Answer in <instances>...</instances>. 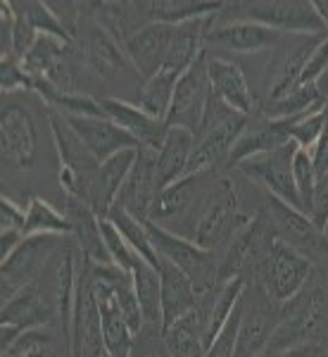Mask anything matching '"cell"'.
<instances>
[{
	"mask_svg": "<svg viewBox=\"0 0 328 357\" xmlns=\"http://www.w3.org/2000/svg\"><path fill=\"white\" fill-rule=\"evenodd\" d=\"M247 124H250L247 114L235 112L233 107L224 105L212 93L205 119L200 124L198 134H195V146L191 153L186 176L205 174V172H214L219 167H226L228 155H231L233 146L238 143V138L243 136Z\"/></svg>",
	"mask_w": 328,
	"mask_h": 357,
	"instance_id": "cell-1",
	"label": "cell"
},
{
	"mask_svg": "<svg viewBox=\"0 0 328 357\" xmlns=\"http://www.w3.org/2000/svg\"><path fill=\"white\" fill-rule=\"evenodd\" d=\"M252 217L255 215H247L243 210V195H240L231 178L217 176L203 207H200L191 241L207 248V250L219 252L221 248L226 250L228 243L235 238V234Z\"/></svg>",
	"mask_w": 328,
	"mask_h": 357,
	"instance_id": "cell-2",
	"label": "cell"
},
{
	"mask_svg": "<svg viewBox=\"0 0 328 357\" xmlns=\"http://www.w3.org/2000/svg\"><path fill=\"white\" fill-rule=\"evenodd\" d=\"M231 10V22H255V24L276 29L281 33L297 36H321L328 33L314 0H255V3H224Z\"/></svg>",
	"mask_w": 328,
	"mask_h": 357,
	"instance_id": "cell-3",
	"label": "cell"
},
{
	"mask_svg": "<svg viewBox=\"0 0 328 357\" xmlns=\"http://www.w3.org/2000/svg\"><path fill=\"white\" fill-rule=\"evenodd\" d=\"M214 178V172H205V174H191L169 183L155 198V205L148 220L159 224L162 229H169V231L178 236L191 238L195 220L200 215V207H203Z\"/></svg>",
	"mask_w": 328,
	"mask_h": 357,
	"instance_id": "cell-4",
	"label": "cell"
},
{
	"mask_svg": "<svg viewBox=\"0 0 328 357\" xmlns=\"http://www.w3.org/2000/svg\"><path fill=\"white\" fill-rule=\"evenodd\" d=\"M148 234L150 241L157 250L159 257L169 260L176 264L188 279L193 281L195 291L203 296V293L217 289L219 286V269H221V257L214 250H207V248L198 245L195 241L186 238V236H178L169 229H162L159 224L146 220Z\"/></svg>",
	"mask_w": 328,
	"mask_h": 357,
	"instance_id": "cell-5",
	"label": "cell"
},
{
	"mask_svg": "<svg viewBox=\"0 0 328 357\" xmlns=\"http://www.w3.org/2000/svg\"><path fill=\"white\" fill-rule=\"evenodd\" d=\"M324 307L326 298L321 286H304L292 301L283 303L279 326H276L272 341L260 357H279L295 345L312 343V336L321 329V321H324Z\"/></svg>",
	"mask_w": 328,
	"mask_h": 357,
	"instance_id": "cell-6",
	"label": "cell"
},
{
	"mask_svg": "<svg viewBox=\"0 0 328 357\" xmlns=\"http://www.w3.org/2000/svg\"><path fill=\"white\" fill-rule=\"evenodd\" d=\"M279 236L274 234L267 215L260 210L250 222L235 234V238L221 255V269H219V284L233 279L255 281L262 264L267 262L269 252Z\"/></svg>",
	"mask_w": 328,
	"mask_h": 357,
	"instance_id": "cell-7",
	"label": "cell"
},
{
	"mask_svg": "<svg viewBox=\"0 0 328 357\" xmlns=\"http://www.w3.org/2000/svg\"><path fill=\"white\" fill-rule=\"evenodd\" d=\"M281 312H283V303L272 301L257 281H245L235 357H260L279 326Z\"/></svg>",
	"mask_w": 328,
	"mask_h": 357,
	"instance_id": "cell-8",
	"label": "cell"
},
{
	"mask_svg": "<svg viewBox=\"0 0 328 357\" xmlns=\"http://www.w3.org/2000/svg\"><path fill=\"white\" fill-rule=\"evenodd\" d=\"M48 119H50V129H53L57 153H60V165H62L60 183L65 186L67 195L88 203L91 183H93V176L100 162L86 151V146L79 141L77 134L72 131V126L67 124V119L60 112L50 110Z\"/></svg>",
	"mask_w": 328,
	"mask_h": 357,
	"instance_id": "cell-9",
	"label": "cell"
},
{
	"mask_svg": "<svg viewBox=\"0 0 328 357\" xmlns=\"http://www.w3.org/2000/svg\"><path fill=\"white\" fill-rule=\"evenodd\" d=\"M309 279H312V260L292 245L276 238L255 281L267 291L272 301L288 303L309 284Z\"/></svg>",
	"mask_w": 328,
	"mask_h": 357,
	"instance_id": "cell-10",
	"label": "cell"
},
{
	"mask_svg": "<svg viewBox=\"0 0 328 357\" xmlns=\"http://www.w3.org/2000/svg\"><path fill=\"white\" fill-rule=\"evenodd\" d=\"M57 248H60V236H26L5 257L3 267H0V298H3V303L10 301L15 293H19L26 286L36 284L38 274L53 260Z\"/></svg>",
	"mask_w": 328,
	"mask_h": 357,
	"instance_id": "cell-11",
	"label": "cell"
},
{
	"mask_svg": "<svg viewBox=\"0 0 328 357\" xmlns=\"http://www.w3.org/2000/svg\"><path fill=\"white\" fill-rule=\"evenodd\" d=\"M295 153H297V143L290 141L286 146L276 148V151L243 160L235 169L247 181L257 183L262 191H267V195L300 210V198H297L295 181H292V160H295Z\"/></svg>",
	"mask_w": 328,
	"mask_h": 357,
	"instance_id": "cell-12",
	"label": "cell"
},
{
	"mask_svg": "<svg viewBox=\"0 0 328 357\" xmlns=\"http://www.w3.org/2000/svg\"><path fill=\"white\" fill-rule=\"evenodd\" d=\"M212 98L210 74H207V50L181 74L174 91V100L166 112V129H186L195 136L205 119Z\"/></svg>",
	"mask_w": 328,
	"mask_h": 357,
	"instance_id": "cell-13",
	"label": "cell"
},
{
	"mask_svg": "<svg viewBox=\"0 0 328 357\" xmlns=\"http://www.w3.org/2000/svg\"><path fill=\"white\" fill-rule=\"evenodd\" d=\"M81 48L88 67L93 69L102 82L129 84L131 79H141L134 65H131L129 55H126L124 43L117 36H112L97 20L84 29Z\"/></svg>",
	"mask_w": 328,
	"mask_h": 357,
	"instance_id": "cell-14",
	"label": "cell"
},
{
	"mask_svg": "<svg viewBox=\"0 0 328 357\" xmlns=\"http://www.w3.org/2000/svg\"><path fill=\"white\" fill-rule=\"evenodd\" d=\"M38 153V131L31 112L19 102H5L0 110V158L3 167L26 169Z\"/></svg>",
	"mask_w": 328,
	"mask_h": 357,
	"instance_id": "cell-15",
	"label": "cell"
},
{
	"mask_svg": "<svg viewBox=\"0 0 328 357\" xmlns=\"http://www.w3.org/2000/svg\"><path fill=\"white\" fill-rule=\"evenodd\" d=\"M262 212L267 215L274 234L279 236L283 243L292 245L295 250H300L302 255H307L309 260L328 252V236L324 231H319V229L314 227V222L309 220L304 212L281 203V200L272 198V195L264 198Z\"/></svg>",
	"mask_w": 328,
	"mask_h": 357,
	"instance_id": "cell-16",
	"label": "cell"
},
{
	"mask_svg": "<svg viewBox=\"0 0 328 357\" xmlns=\"http://www.w3.org/2000/svg\"><path fill=\"white\" fill-rule=\"evenodd\" d=\"M286 33L255 22H214L205 33V50L217 48L235 55H260L264 50L279 48Z\"/></svg>",
	"mask_w": 328,
	"mask_h": 357,
	"instance_id": "cell-17",
	"label": "cell"
},
{
	"mask_svg": "<svg viewBox=\"0 0 328 357\" xmlns=\"http://www.w3.org/2000/svg\"><path fill=\"white\" fill-rule=\"evenodd\" d=\"M159 195L157 183V151L150 148H138V158L126 176L119 198L114 205L124 207L129 215L146 222L150 217L155 198Z\"/></svg>",
	"mask_w": 328,
	"mask_h": 357,
	"instance_id": "cell-18",
	"label": "cell"
},
{
	"mask_svg": "<svg viewBox=\"0 0 328 357\" xmlns=\"http://www.w3.org/2000/svg\"><path fill=\"white\" fill-rule=\"evenodd\" d=\"M62 117L67 119L77 138L97 162L122 151H129V148H141L134 136L126 134L122 126H117L107 117H79V114H62Z\"/></svg>",
	"mask_w": 328,
	"mask_h": 357,
	"instance_id": "cell-19",
	"label": "cell"
},
{
	"mask_svg": "<svg viewBox=\"0 0 328 357\" xmlns=\"http://www.w3.org/2000/svg\"><path fill=\"white\" fill-rule=\"evenodd\" d=\"M174 31L176 26L171 24H146L124 41L126 55L143 82L155 77L164 67L171 41H174Z\"/></svg>",
	"mask_w": 328,
	"mask_h": 357,
	"instance_id": "cell-20",
	"label": "cell"
},
{
	"mask_svg": "<svg viewBox=\"0 0 328 357\" xmlns=\"http://www.w3.org/2000/svg\"><path fill=\"white\" fill-rule=\"evenodd\" d=\"M207 74H210V86L224 105L233 107L235 112L252 117V112L257 110L255 93H252L243 67L235 60L221 55H210L207 53Z\"/></svg>",
	"mask_w": 328,
	"mask_h": 357,
	"instance_id": "cell-21",
	"label": "cell"
},
{
	"mask_svg": "<svg viewBox=\"0 0 328 357\" xmlns=\"http://www.w3.org/2000/svg\"><path fill=\"white\" fill-rule=\"evenodd\" d=\"M100 105L105 117L112 119L117 126H122L126 134L134 136L138 146L159 151V146L164 143L166 131H169L164 122L150 117V114L143 112L138 105L129 100H122V98H100Z\"/></svg>",
	"mask_w": 328,
	"mask_h": 357,
	"instance_id": "cell-22",
	"label": "cell"
},
{
	"mask_svg": "<svg viewBox=\"0 0 328 357\" xmlns=\"http://www.w3.org/2000/svg\"><path fill=\"white\" fill-rule=\"evenodd\" d=\"M136 158H138V148H129V151L112 155V158L102 160V162L97 165V172L93 176L91 193H88V205L97 217H107V212L117 203L119 191H122Z\"/></svg>",
	"mask_w": 328,
	"mask_h": 357,
	"instance_id": "cell-23",
	"label": "cell"
},
{
	"mask_svg": "<svg viewBox=\"0 0 328 357\" xmlns=\"http://www.w3.org/2000/svg\"><path fill=\"white\" fill-rule=\"evenodd\" d=\"M290 124H292V117L290 119H269V117L250 119L243 136L238 138V143H235L231 155H228L226 167H238L247 158L276 151V148L290 143Z\"/></svg>",
	"mask_w": 328,
	"mask_h": 357,
	"instance_id": "cell-24",
	"label": "cell"
},
{
	"mask_svg": "<svg viewBox=\"0 0 328 357\" xmlns=\"http://www.w3.org/2000/svg\"><path fill=\"white\" fill-rule=\"evenodd\" d=\"M65 215L69 224H72V236L77 238V245L81 248V255L86 257V262L91 264H114L112 257L107 252L105 238H102V229H100V217L91 210L88 203L79 198L67 195V207Z\"/></svg>",
	"mask_w": 328,
	"mask_h": 357,
	"instance_id": "cell-25",
	"label": "cell"
},
{
	"mask_svg": "<svg viewBox=\"0 0 328 357\" xmlns=\"http://www.w3.org/2000/svg\"><path fill=\"white\" fill-rule=\"evenodd\" d=\"M159 281H162V331L198 305L200 293L176 264L159 257Z\"/></svg>",
	"mask_w": 328,
	"mask_h": 357,
	"instance_id": "cell-26",
	"label": "cell"
},
{
	"mask_svg": "<svg viewBox=\"0 0 328 357\" xmlns=\"http://www.w3.org/2000/svg\"><path fill=\"white\" fill-rule=\"evenodd\" d=\"M224 3H210V0H150L138 3L143 26L146 24H183L191 20H205L221 13Z\"/></svg>",
	"mask_w": 328,
	"mask_h": 357,
	"instance_id": "cell-27",
	"label": "cell"
},
{
	"mask_svg": "<svg viewBox=\"0 0 328 357\" xmlns=\"http://www.w3.org/2000/svg\"><path fill=\"white\" fill-rule=\"evenodd\" d=\"M53 310H50V301L45 298V293L38 289L36 284L26 286L19 293H15L10 301L3 303V312L0 319L3 324L17 326V329H36V326L45 324L50 319Z\"/></svg>",
	"mask_w": 328,
	"mask_h": 357,
	"instance_id": "cell-28",
	"label": "cell"
},
{
	"mask_svg": "<svg viewBox=\"0 0 328 357\" xmlns=\"http://www.w3.org/2000/svg\"><path fill=\"white\" fill-rule=\"evenodd\" d=\"M195 146V136L186 129H169L164 136V143L157 151V183L159 191L169 183L186 176L191 153Z\"/></svg>",
	"mask_w": 328,
	"mask_h": 357,
	"instance_id": "cell-29",
	"label": "cell"
},
{
	"mask_svg": "<svg viewBox=\"0 0 328 357\" xmlns=\"http://www.w3.org/2000/svg\"><path fill=\"white\" fill-rule=\"evenodd\" d=\"M131 281H134V291L141 303L143 317H146V326L153 331H162V281L159 272L148 264L143 257L131 269Z\"/></svg>",
	"mask_w": 328,
	"mask_h": 357,
	"instance_id": "cell-30",
	"label": "cell"
},
{
	"mask_svg": "<svg viewBox=\"0 0 328 357\" xmlns=\"http://www.w3.org/2000/svg\"><path fill=\"white\" fill-rule=\"evenodd\" d=\"M178 79H181L178 72L162 67L155 77L146 79L141 89H138L136 105L141 107L143 112L150 114V117L164 122L166 112H169V107H171V100H174V91H176Z\"/></svg>",
	"mask_w": 328,
	"mask_h": 357,
	"instance_id": "cell-31",
	"label": "cell"
},
{
	"mask_svg": "<svg viewBox=\"0 0 328 357\" xmlns=\"http://www.w3.org/2000/svg\"><path fill=\"white\" fill-rule=\"evenodd\" d=\"M107 220L119 229V234L126 238V243L134 248L143 260H146L148 264H153L155 269H159V255H157V250H155V245L150 241V234H148L146 222L138 220V217H134V215H129V212L119 205H112V210L107 212Z\"/></svg>",
	"mask_w": 328,
	"mask_h": 357,
	"instance_id": "cell-32",
	"label": "cell"
},
{
	"mask_svg": "<svg viewBox=\"0 0 328 357\" xmlns=\"http://www.w3.org/2000/svg\"><path fill=\"white\" fill-rule=\"evenodd\" d=\"M69 236L72 234V224H69L65 212H57L48 200L38 198H29L26 203V227L24 236Z\"/></svg>",
	"mask_w": 328,
	"mask_h": 357,
	"instance_id": "cell-33",
	"label": "cell"
},
{
	"mask_svg": "<svg viewBox=\"0 0 328 357\" xmlns=\"http://www.w3.org/2000/svg\"><path fill=\"white\" fill-rule=\"evenodd\" d=\"M15 10H19L22 15L31 22V26L38 31V36H55L65 43H72V33L67 31L65 24L57 20L48 3H38V0H13Z\"/></svg>",
	"mask_w": 328,
	"mask_h": 357,
	"instance_id": "cell-34",
	"label": "cell"
},
{
	"mask_svg": "<svg viewBox=\"0 0 328 357\" xmlns=\"http://www.w3.org/2000/svg\"><path fill=\"white\" fill-rule=\"evenodd\" d=\"M316 178H319V174H316L312 153L304 151V148H297L295 160H292V181H295V191H297V198H300V210L307 217H309V212H312Z\"/></svg>",
	"mask_w": 328,
	"mask_h": 357,
	"instance_id": "cell-35",
	"label": "cell"
},
{
	"mask_svg": "<svg viewBox=\"0 0 328 357\" xmlns=\"http://www.w3.org/2000/svg\"><path fill=\"white\" fill-rule=\"evenodd\" d=\"M50 353H53V338L41 326L22 331L8 350H0L3 357H50Z\"/></svg>",
	"mask_w": 328,
	"mask_h": 357,
	"instance_id": "cell-36",
	"label": "cell"
},
{
	"mask_svg": "<svg viewBox=\"0 0 328 357\" xmlns=\"http://www.w3.org/2000/svg\"><path fill=\"white\" fill-rule=\"evenodd\" d=\"M100 229H102V238H105V245H107V252H109V257H112V262L117 264L119 269L131 274V269H134V264L138 262L141 255L126 243V238L119 234V229L114 227L107 217H100Z\"/></svg>",
	"mask_w": 328,
	"mask_h": 357,
	"instance_id": "cell-37",
	"label": "cell"
},
{
	"mask_svg": "<svg viewBox=\"0 0 328 357\" xmlns=\"http://www.w3.org/2000/svg\"><path fill=\"white\" fill-rule=\"evenodd\" d=\"M324 136V110L319 112H304L300 117H292L290 124V141L297 143V148L312 153L316 143Z\"/></svg>",
	"mask_w": 328,
	"mask_h": 357,
	"instance_id": "cell-38",
	"label": "cell"
},
{
	"mask_svg": "<svg viewBox=\"0 0 328 357\" xmlns=\"http://www.w3.org/2000/svg\"><path fill=\"white\" fill-rule=\"evenodd\" d=\"M24 227H26V207L17 205L13 198H8L3 193V198H0V234L24 236Z\"/></svg>",
	"mask_w": 328,
	"mask_h": 357,
	"instance_id": "cell-39",
	"label": "cell"
},
{
	"mask_svg": "<svg viewBox=\"0 0 328 357\" xmlns=\"http://www.w3.org/2000/svg\"><path fill=\"white\" fill-rule=\"evenodd\" d=\"M0 89H3V96L17 89L33 91V82L17 60H0Z\"/></svg>",
	"mask_w": 328,
	"mask_h": 357,
	"instance_id": "cell-40",
	"label": "cell"
},
{
	"mask_svg": "<svg viewBox=\"0 0 328 357\" xmlns=\"http://www.w3.org/2000/svg\"><path fill=\"white\" fill-rule=\"evenodd\" d=\"M326 72H328V33H326V36H321V41L314 45L312 55H309L307 65H304L300 84L319 82V79L324 77Z\"/></svg>",
	"mask_w": 328,
	"mask_h": 357,
	"instance_id": "cell-41",
	"label": "cell"
},
{
	"mask_svg": "<svg viewBox=\"0 0 328 357\" xmlns=\"http://www.w3.org/2000/svg\"><path fill=\"white\" fill-rule=\"evenodd\" d=\"M309 220L314 222V227L319 229V231H326V227H328V172H324V174L316 178Z\"/></svg>",
	"mask_w": 328,
	"mask_h": 357,
	"instance_id": "cell-42",
	"label": "cell"
},
{
	"mask_svg": "<svg viewBox=\"0 0 328 357\" xmlns=\"http://www.w3.org/2000/svg\"><path fill=\"white\" fill-rule=\"evenodd\" d=\"M312 158H314V167H316V174H324L328 172V102L324 107V136L321 141L316 143V148L312 151Z\"/></svg>",
	"mask_w": 328,
	"mask_h": 357,
	"instance_id": "cell-43",
	"label": "cell"
},
{
	"mask_svg": "<svg viewBox=\"0 0 328 357\" xmlns=\"http://www.w3.org/2000/svg\"><path fill=\"white\" fill-rule=\"evenodd\" d=\"M279 357H324V353H321V348L316 343H302L281 353Z\"/></svg>",
	"mask_w": 328,
	"mask_h": 357,
	"instance_id": "cell-44",
	"label": "cell"
},
{
	"mask_svg": "<svg viewBox=\"0 0 328 357\" xmlns=\"http://www.w3.org/2000/svg\"><path fill=\"white\" fill-rule=\"evenodd\" d=\"M314 8H316V13H319L321 22H324V26L328 31V0H314Z\"/></svg>",
	"mask_w": 328,
	"mask_h": 357,
	"instance_id": "cell-45",
	"label": "cell"
},
{
	"mask_svg": "<svg viewBox=\"0 0 328 357\" xmlns=\"http://www.w3.org/2000/svg\"><path fill=\"white\" fill-rule=\"evenodd\" d=\"M107 357H109V355H107Z\"/></svg>",
	"mask_w": 328,
	"mask_h": 357,
	"instance_id": "cell-46",
	"label": "cell"
}]
</instances>
